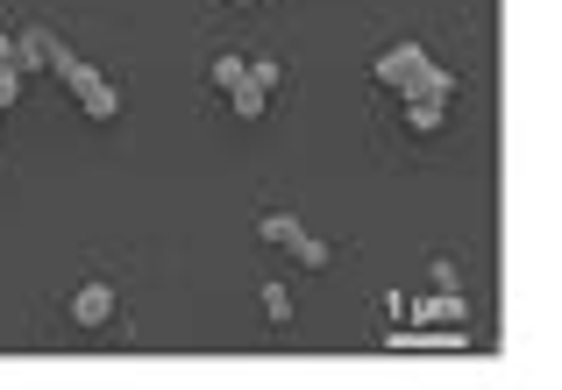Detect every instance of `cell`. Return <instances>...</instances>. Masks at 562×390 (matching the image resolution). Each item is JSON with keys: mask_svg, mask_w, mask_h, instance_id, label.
<instances>
[{"mask_svg": "<svg viewBox=\"0 0 562 390\" xmlns=\"http://www.w3.org/2000/svg\"><path fill=\"white\" fill-rule=\"evenodd\" d=\"M71 320L79 326H108L114 320V284H86V291L71 298Z\"/></svg>", "mask_w": 562, "mask_h": 390, "instance_id": "6da1fadb", "label": "cell"}, {"mask_svg": "<svg viewBox=\"0 0 562 390\" xmlns=\"http://www.w3.org/2000/svg\"><path fill=\"white\" fill-rule=\"evenodd\" d=\"M50 57H57V43L43 36V28H29V36H14V65H22V71H43Z\"/></svg>", "mask_w": 562, "mask_h": 390, "instance_id": "7a4b0ae2", "label": "cell"}, {"mask_svg": "<svg viewBox=\"0 0 562 390\" xmlns=\"http://www.w3.org/2000/svg\"><path fill=\"white\" fill-rule=\"evenodd\" d=\"M14 100H22V71H14V65H8V71H0V114H8V107H14Z\"/></svg>", "mask_w": 562, "mask_h": 390, "instance_id": "3957f363", "label": "cell"}, {"mask_svg": "<svg viewBox=\"0 0 562 390\" xmlns=\"http://www.w3.org/2000/svg\"><path fill=\"white\" fill-rule=\"evenodd\" d=\"M14 65V36H0V71H8ZM14 71H22V65H14Z\"/></svg>", "mask_w": 562, "mask_h": 390, "instance_id": "277c9868", "label": "cell"}, {"mask_svg": "<svg viewBox=\"0 0 562 390\" xmlns=\"http://www.w3.org/2000/svg\"><path fill=\"white\" fill-rule=\"evenodd\" d=\"M235 8H249V0H235Z\"/></svg>", "mask_w": 562, "mask_h": 390, "instance_id": "5b68a950", "label": "cell"}]
</instances>
